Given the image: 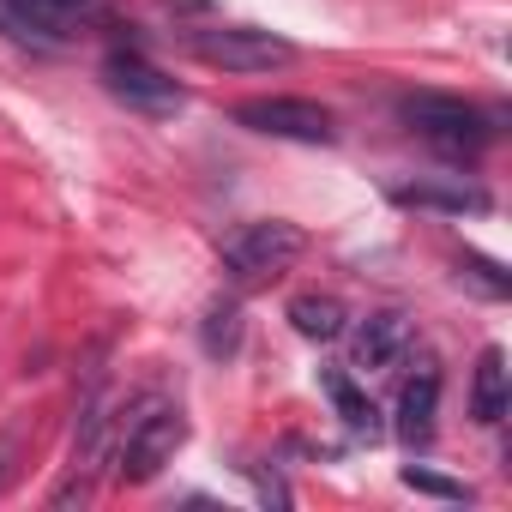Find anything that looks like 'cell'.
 <instances>
[{"instance_id":"e0dca14e","label":"cell","mask_w":512,"mask_h":512,"mask_svg":"<svg viewBox=\"0 0 512 512\" xmlns=\"http://www.w3.org/2000/svg\"><path fill=\"white\" fill-rule=\"evenodd\" d=\"M0 31H7L13 43H25V49H55V43H49V37H43V31L31 25V19H19V13L7 7V0H0Z\"/></svg>"},{"instance_id":"7c38bea8","label":"cell","mask_w":512,"mask_h":512,"mask_svg":"<svg viewBox=\"0 0 512 512\" xmlns=\"http://www.w3.org/2000/svg\"><path fill=\"white\" fill-rule=\"evenodd\" d=\"M506 404H512V392H506V350H500V344H488V350L476 356L470 416H476L482 428H494V422H506Z\"/></svg>"},{"instance_id":"4fadbf2b","label":"cell","mask_w":512,"mask_h":512,"mask_svg":"<svg viewBox=\"0 0 512 512\" xmlns=\"http://www.w3.org/2000/svg\"><path fill=\"white\" fill-rule=\"evenodd\" d=\"M290 326H296L302 338H314V344H332V338L350 326V314H344V302H338V296L308 290V296H296V302H290Z\"/></svg>"},{"instance_id":"5b68a950","label":"cell","mask_w":512,"mask_h":512,"mask_svg":"<svg viewBox=\"0 0 512 512\" xmlns=\"http://www.w3.org/2000/svg\"><path fill=\"white\" fill-rule=\"evenodd\" d=\"M235 121L247 133H266V139H296V145H332L338 121L326 103L314 97H247L235 103Z\"/></svg>"},{"instance_id":"7a4b0ae2","label":"cell","mask_w":512,"mask_h":512,"mask_svg":"<svg viewBox=\"0 0 512 512\" xmlns=\"http://www.w3.org/2000/svg\"><path fill=\"white\" fill-rule=\"evenodd\" d=\"M398 115H404V121H410V127L446 157V163H470V157H482L488 139H494L488 115H482L476 103H458V97H434V91H422V97H404Z\"/></svg>"},{"instance_id":"8fae6325","label":"cell","mask_w":512,"mask_h":512,"mask_svg":"<svg viewBox=\"0 0 512 512\" xmlns=\"http://www.w3.org/2000/svg\"><path fill=\"white\" fill-rule=\"evenodd\" d=\"M320 386H326V398H332L338 422H344L356 440H368V446H374V440L386 434V428H380V410H374V398H368V392H362V386H356L344 368H326V374H320Z\"/></svg>"},{"instance_id":"3957f363","label":"cell","mask_w":512,"mask_h":512,"mask_svg":"<svg viewBox=\"0 0 512 512\" xmlns=\"http://www.w3.org/2000/svg\"><path fill=\"white\" fill-rule=\"evenodd\" d=\"M187 49H193L205 67H223V73H272V67H290V61H296V43H290V37L253 31V25H211V31H193Z\"/></svg>"},{"instance_id":"30bf717a","label":"cell","mask_w":512,"mask_h":512,"mask_svg":"<svg viewBox=\"0 0 512 512\" xmlns=\"http://www.w3.org/2000/svg\"><path fill=\"white\" fill-rule=\"evenodd\" d=\"M392 205H416V211H488V193L470 181H398Z\"/></svg>"},{"instance_id":"2e32d148","label":"cell","mask_w":512,"mask_h":512,"mask_svg":"<svg viewBox=\"0 0 512 512\" xmlns=\"http://www.w3.org/2000/svg\"><path fill=\"white\" fill-rule=\"evenodd\" d=\"M398 482H404V488H416V494H434V500H470V488H464V482L434 476V470H422V464H404V470H398Z\"/></svg>"},{"instance_id":"ac0fdd59","label":"cell","mask_w":512,"mask_h":512,"mask_svg":"<svg viewBox=\"0 0 512 512\" xmlns=\"http://www.w3.org/2000/svg\"><path fill=\"white\" fill-rule=\"evenodd\" d=\"M13 452H19V440H0V494H7V482H13Z\"/></svg>"},{"instance_id":"277c9868","label":"cell","mask_w":512,"mask_h":512,"mask_svg":"<svg viewBox=\"0 0 512 512\" xmlns=\"http://www.w3.org/2000/svg\"><path fill=\"white\" fill-rule=\"evenodd\" d=\"M181 446H187V416L175 404H157L151 416H139L121 434V446H115V482H127V488L151 482L163 464H175Z\"/></svg>"},{"instance_id":"5bb4252c","label":"cell","mask_w":512,"mask_h":512,"mask_svg":"<svg viewBox=\"0 0 512 512\" xmlns=\"http://www.w3.org/2000/svg\"><path fill=\"white\" fill-rule=\"evenodd\" d=\"M199 344H205V356H217V362L241 350V302H235V296H223V302H211V308H205Z\"/></svg>"},{"instance_id":"9c48e42d","label":"cell","mask_w":512,"mask_h":512,"mask_svg":"<svg viewBox=\"0 0 512 512\" xmlns=\"http://www.w3.org/2000/svg\"><path fill=\"white\" fill-rule=\"evenodd\" d=\"M434 410H440V374H434V362H422V374L398 398V440L404 446H428L434 440Z\"/></svg>"},{"instance_id":"ba28073f","label":"cell","mask_w":512,"mask_h":512,"mask_svg":"<svg viewBox=\"0 0 512 512\" xmlns=\"http://www.w3.org/2000/svg\"><path fill=\"white\" fill-rule=\"evenodd\" d=\"M404 344H410V320H404L398 308H386V314H368V320L356 326L350 356H356V368L380 374V368H392V362H398V350H404Z\"/></svg>"},{"instance_id":"9a60e30c","label":"cell","mask_w":512,"mask_h":512,"mask_svg":"<svg viewBox=\"0 0 512 512\" xmlns=\"http://www.w3.org/2000/svg\"><path fill=\"white\" fill-rule=\"evenodd\" d=\"M458 278H464L470 290H482L488 302H506V296H512V278H506L494 260H482V253H464V260H458Z\"/></svg>"},{"instance_id":"52a82bcc","label":"cell","mask_w":512,"mask_h":512,"mask_svg":"<svg viewBox=\"0 0 512 512\" xmlns=\"http://www.w3.org/2000/svg\"><path fill=\"white\" fill-rule=\"evenodd\" d=\"M7 7H13L19 19H31L55 49H61L67 37L91 31V25H109V0H7Z\"/></svg>"},{"instance_id":"6da1fadb","label":"cell","mask_w":512,"mask_h":512,"mask_svg":"<svg viewBox=\"0 0 512 512\" xmlns=\"http://www.w3.org/2000/svg\"><path fill=\"white\" fill-rule=\"evenodd\" d=\"M302 253H308V229L302 223L260 217V223H241L223 241V272H229V284L253 290V284H272L278 272H290Z\"/></svg>"},{"instance_id":"8992f818","label":"cell","mask_w":512,"mask_h":512,"mask_svg":"<svg viewBox=\"0 0 512 512\" xmlns=\"http://www.w3.org/2000/svg\"><path fill=\"white\" fill-rule=\"evenodd\" d=\"M103 85H109L115 103H127L133 115H151V121L187 109V91H181L157 61H145V55H133V49H115V55L103 61Z\"/></svg>"}]
</instances>
